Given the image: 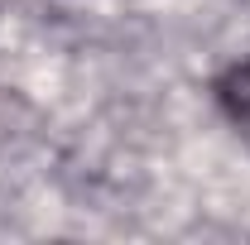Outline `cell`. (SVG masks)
I'll list each match as a JSON object with an SVG mask.
<instances>
[{"label":"cell","mask_w":250,"mask_h":245,"mask_svg":"<svg viewBox=\"0 0 250 245\" xmlns=\"http://www.w3.org/2000/svg\"><path fill=\"white\" fill-rule=\"evenodd\" d=\"M217 106L226 116V125L246 140V149H250V58H241L236 67H226L217 77Z\"/></svg>","instance_id":"6da1fadb"}]
</instances>
